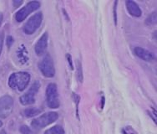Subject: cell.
Here are the masks:
<instances>
[{"label":"cell","mask_w":157,"mask_h":134,"mask_svg":"<svg viewBox=\"0 0 157 134\" xmlns=\"http://www.w3.org/2000/svg\"><path fill=\"white\" fill-rule=\"evenodd\" d=\"M59 117L57 112H47L43 114L38 118L34 119L31 122V126L35 129H42L46 126L55 122Z\"/></svg>","instance_id":"obj_2"},{"label":"cell","mask_w":157,"mask_h":134,"mask_svg":"<svg viewBox=\"0 0 157 134\" xmlns=\"http://www.w3.org/2000/svg\"><path fill=\"white\" fill-rule=\"evenodd\" d=\"M30 81V76L28 72H18L12 74L9 80V85L13 90L19 92L26 88Z\"/></svg>","instance_id":"obj_1"},{"label":"cell","mask_w":157,"mask_h":134,"mask_svg":"<svg viewBox=\"0 0 157 134\" xmlns=\"http://www.w3.org/2000/svg\"><path fill=\"white\" fill-rule=\"evenodd\" d=\"M135 54L138 57L142 59L143 61H152L154 60V55H152V53L148 51L147 49H143L141 47H136L135 48Z\"/></svg>","instance_id":"obj_10"},{"label":"cell","mask_w":157,"mask_h":134,"mask_svg":"<svg viewBox=\"0 0 157 134\" xmlns=\"http://www.w3.org/2000/svg\"><path fill=\"white\" fill-rule=\"evenodd\" d=\"M20 132H22V134H32L30 128L27 126H22L20 128Z\"/></svg>","instance_id":"obj_17"},{"label":"cell","mask_w":157,"mask_h":134,"mask_svg":"<svg viewBox=\"0 0 157 134\" xmlns=\"http://www.w3.org/2000/svg\"><path fill=\"white\" fill-rule=\"evenodd\" d=\"M6 43H7V46H8V47H10V46L12 45L13 43V37L12 36L7 37Z\"/></svg>","instance_id":"obj_19"},{"label":"cell","mask_w":157,"mask_h":134,"mask_svg":"<svg viewBox=\"0 0 157 134\" xmlns=\"http://www.w3.org/2000/svg\"><path fill=\"white\" fill-rule=\"evenodd\" d=\"M21 47L22 48H20L18 52V56L22 63H26L28 61L27 51H26L25 48H24V46H21Z\"/></svg>","instance_id":"obj_14"},{"label":"cell","mask_w":157,"mask_h":134,"mask_svg":"<svg viewBox=\"0 0 157 134\" xmlns=\"http://www.w3.org/2000/svg\"><path fill=\"white\" fill-rule=\"evenodd\" d=\"M77 75H78V79L79 80V81H82L83 80V75H82V67L81 64L79 61H77Z\"/></svg>","instance_id":"obj_16"},{"label":"cell","mask_w":157,"mask_h":134,"mask_svg":"<svg viewBox=\"0 0 157 134\" xmlns=\"http://www.w3.org/2000/svg\"><path fill=\"white\" fill-rule=\"evenodd\" d=\"M0 134H7L6 132L4 131V130H2V131L0 132Z\"/></svg>","instance_id":"obj_22"},{"label":"cell","mask_w":157,"mask_h":134,"mask_svg":"<svg viewBox=\"0 0 157 134\" xmlns=\"http://www.w3.org/2000/svg\"><path fill=\"white\" fill-rule=\"evenodd\" d=\"M3 21V14L0 13V25H1V23Z\"/></svg>","instance_id":"obj_21"},{"label":"cell","mask_w":157,"mask_h":134,"mask_svg":"<svg viewBox=\"0 0 157 134\" xmlns=\"http://www.w3.org/2000/svg\"><path fill=\"white\" fill-rule=\"evenodd\" d=\"M44 134H64L63 128L60 126H55L53 128H49L44 132Z\"/></svg>","instance_id":"obj_13"},{"label":"cell","mask_w":157,"mask_h":134,"mask_svg":"<svg viewBox=\"0 0 157 134\" xmlns=\"http://www.w3.org/2000/svg\"><path fill=\"white\" fill-rule=\"evenodd\" d=\"M43 14L41 12L35 14L31 17L24 26V33L27 34H33L38 30L42 23Z\"/></svg>","instance_id":"obj_4"},{"label":"cell","mask_w":157,"mask_h":134,"mask_svg":"<svg viewBox=\"0 0 157 134\" xmlns=\"http://www.w3.org/2000/svg\"><path fill=\"white\" fill-rule=\"evenodd\" d=\"M126 8L130 15L134 16V17H140L141 16V10L136 2H134L132 0L126 1Z\"/></svg>","instance_id":"obj_11"},{"label":"cell","mask_w":157,"mask_h":134,"mask_svg":"<svg viewBox=\"0 0 157 134\" xmlns=\"http://www.w3.org/2000/svg\"><path fill=\"white\" fill-rule=\"evenodd\" d=\"M39 70L42 74L48 78H51L55 76V70L54 67L53 60L49 55H46L39 63Z\"/></svg>","instance_id":"obj_5"},{"label":"cell","mask_w":157,"mask_h":134,"mask_svg":"<svg viewBox=\"0 0 157 134\" xmlns=\"http://www.w3.org/2000/svg\"><path fill=\"white\" fill-rule=\"evenodd\" d=\"M3 39H4V34H3V32H1V33H0V55H1L2 49H3Z\"/></svg>","instance_id":"obj_18"},{"label":"cell","mask_w":157,"mask_h":134,"mask_svg":"<svg viewBox=\"0 0 157 134\" xmlns=\"http://www.w3.org/2000/svg\"><path fill=\"white\" fill-rule=\"evenodd\" d=\"M39 86H40V84L39 81H35L33 83L31 88L29 89V91L20 97V102L22 105L27 106V105H31V104L34 103V101H35L34 96L39 91Z\"/></svg>","instance_id":"obj_8"},{"label":"cell","mask_w":157,"mask_h":134,"mask_svg":"<svg viewBox=\"0 0 157 134\" xmlns=\"http://www.w3.org/2000/svg\"><path fill=\"white\" fill-rule=\"evenodd\" d=\"M2 125H3V123H2V122L0 121V127H2Z\"/></svg>","instance_id":"obj_23"},{"label":"cell","mask_w":157,"mask_h":134,"mask_svg":"<svg viewBox=\"0 0 157 134\" xmlns=\"http://www.w3.org/2000/svg\"><path fill=\"white\" fill-rule=\"evenodd\" d=\"M145 22H146V24L148 25H152L156 24V13L154 12L153 14H151V15L147 18Z\"/></svg>","instance_id":"obj_15"},{"label":"cell","mask_w":157,"mask_h":134,"mask_svg":"<svg viewBox=\"0 0 157 134\" xmlns=\"http://www.w3.org/2000/svg\"><path fill=\"white\" fill-rule=\"evenodd\" d=\"M22 3H23V1H13V5H14V7L19 6Z\"/></svg>","instance_id":"obj_20"},{"label":"cell","mask_w":157,"mask_h":134,"mask_svg":"<svg viewBox=\"0 0 157 134\" xmlns=\"http://www.w3.org/2000/svg\"><path fill=\"white\" fill-rule=\"evenodd\" d=\"M47 45H48V34L44 33L40 37V39L35 45V52L37 55H42L43 54H44Z\"/></svg>","instance_id":"obj_9"},{"label":"cell","mask_w":157,"mask_h":134,"mask_svg":"<svg viewBox=\"0 0 157 134\" xmlns=\"http://www.w3.org/2000/svg\"><path fill=\"white\" fill-rule=\"evenodd\" d=\"M39 6H40V4L37 1H32L30 3H29L27 5H25L24 8H22L19 11L17 12L15 15L16 20L18 22L24 21V19L27 18L28 15H29L31 13L37 10Z\"/></svg>","instance_id":"obj_7"},{"label":"cell","mask_w":157,"mask_h":134,"mask_svg":"<svg viewBox=\"0 0 157 134\" xmlns=\"http://www.w3.org/2000/svg\"><path fill=\"white\" fill-rule=\"evenodd\" d=\"M46 100L48 107L50 108H58L59 107V100L58 96L57 86L54 83H51L47 86L46 89Z\"/></svg>","instance_id":"obj_3"},{"label":"cell","mask_w":157,"mask_h":134,"mask_svg":"<svg viewBox=\"0 0 157 134\" xmlns=\"http://www.w3.org/2000/svg\"><path fill=\"white\" fill-rule=\"evenodd\" d=\"M41 112V111L38 108H34V107H31V108H27L24 110V115L27 117H33V116H36L38 114Z\"/></svg>","instance_id":"obj_12"},{"label":"cell","mask_w":157,"mask_h":134,"mask_svg":"<svg viewBox=\"0 0 157 134\" xmlns=\"http://www.w3.org/2000/svg\"><path fill=\"white\" fill-rule=\"evenodd\" d=\"M13 107V98L9 96H3L0 98V118H6L11 114Z\"/></svg>","instance_id":"obj_6"}]
</instances>
